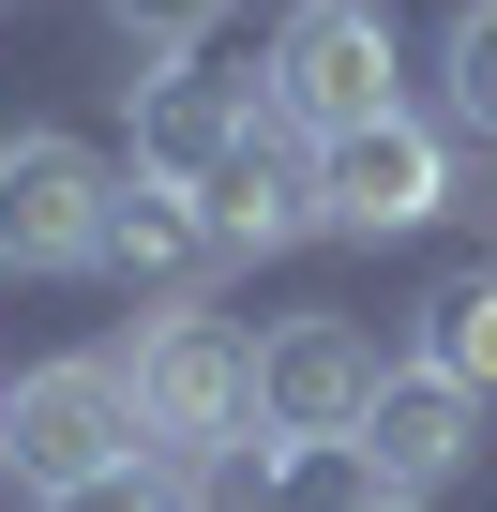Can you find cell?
<instances>
[{
	"instance_id": "ba28073f",
	"label": "cell",
	"mask_w": 497,
	"mask_h": 512,
	"mask_svg": "<svg viewBox=\"0 0 497 512\" xmlns=\"http://www.w3.org/2000/svg\"><path fill=\"white\" fill-rule=\"evenodd\" d=\"M121 106H136V181H166V196H196L241 136H257V91H241V76H196V61L121 76Z\"/></svg>"
},
{
	"instance_id": "7a4b0ae2",
	"label": "cell",
	"mask_w": 497,
	"mask_h": 512,
	"mask_svg": "<svg viewBox=\"0 0 497 512\" xmlns=\"http://www.w3.org/2000/svg\"><path fill=\"white\" fill-rule=\"evenodd\" d=\"M257 106H272L302 151H332V136L392 121V106H407V46H392V0H302V16L272 31V76H257Z\"/></svg>"
},
{
	"instance_id": "3957f363",
	"label": "cell",
	"mask_w": 497,
	"mask_h": 512,
	"mask_svg": "<svg viewBox=\"0 0 497 512\" xmlns=\"http://www.w3.org/2000/svg\"><path fill=\"white\" fill-rule=\"evenodd\" d=\"M0 467L31 497L91 482V467H136V407H121V362H31L0 392Z\"/></svg>"
},
{
	"instance_id": "52a82bcc",
	"label": "cell",
	"mask_w": 497,
	"mask_h": 512,
	"mask_svg": "<svg viewBox=\"0 0 497 512\" xmlns=\"http://www.w3.org/2000/svg\"><path fill=\"white\" fill-rule=\"evenodd\" d=\"M196 226H211V256H287V241H317V151L257 106V136L196 181Z\"/></svg>"
},
{
	"instance_id": "277c9868",
	"label": "cell",
	"mask_w": 497,
	"mask_h": 512,
	"mask_svg": "<svg viewBox=\"0 0 497 512\" xmlns=\"http://www.w3.org/2000/svg\"><path fill=\"white\" fill-rule=\"evenodd\" d=\"M106 196H121V166L106 151H76V136H0V272H91L106 256Z\"/></svg>"
},
{
	"instance_id": "9c48e42d",
	"label": "cell",
	"mask_w": 497,
	"mask_h": 512,
	"mask_svg": "<svg viewBox=\"0 0 497 512\" xmlns=\"http://www.w3.org/2000/svg\"><path fill=\"white\" fill-rule=\"evenodd\" d=\"M362 452H377V482L422 512L437 482H467V452H482V407H467L437 362H392V377H377V407H362Z\"/></svg>"
},
{
	"instance_id": "30bf717a",
	"label": "cell",
	"mask_w": 497,
	"mask_h": 512,
	"mask_svg": "<svg viewBox=\"0 0 497 512\" xmlns=\"http://www.w3.org/2000/svg\"><path fill=\"white\" fill-rule=\"evenodd\" d=\"M91 272L151 287V317H166V302H196V272H211L196 196H166V181H136V166H121V196H106V256H91Z\"/></svg>"
},
{
	"instance_id": "6da1fadb",
	"label": "cell",
	"mask_w": 497,
	"mask_h": 512,
	"mask_svg": "<svg viewBox=\"0 0 497 512\" xmlns=\"http://www.w3.org/2000/svg\"><path fill=\"white\" fill-rule=\"evenodd\" d=\"M121 407H136L151 467H196V452H226V437H257V347H241L226 317H196V302H166V317L121 347Z\"/></svg>"
},
{
	"instance_id": "8fae6325",
	"label": "cell",
	"mask_w": 497,
	"mask_h": 512,
	"mask_svg": "<svg viewBox=\"0 0 497 512\" xmlns=\"http://www.w3.org/2000/svg\"><path fill=\"white\" fill-rule=\"evenodd\" d=\"M422 362H437L467 407L497 392V256H482V272H452V287L422 302Z\"/></svg>"
},
{
	"instance_id": "4fadbf2b",
	"label": "cell",
	"mask_w": 497,
	"mask_h": 512,
	"mask_svg": "<svg viewBox=\"0 0 497 512\" xmlns=\"http://www.w3.org/2000/svg\"><path fill=\"white\" fill-rule=\"evenodd\" d=\"M437 106H452V136L497 151V0H467V16L437 31Z\"/></svg>"
},
{
	"instance_id": "7c38bea8",
	"label": "cell",
	"mask_w": 497,
	"mask_h": 512,
	"mask_svg": "<svg viewBox=\"0 0 497 512\" xmlns=\"http://www.w3.org/2000/svg\"><path fill=\"white\" fill-rule=\"evenodd\" d=\"M272 512H407V497L377 482V452H362V437H302V452L272 437Z\"/></svg>"
},
{
	"instance_id": "9a60e30c",
	"label": "cell",
	"mask_w": 497,
	"mask_h": 512,
	"mask_svg": "<svg viewBox=\"0 0 497 512\" xmlns=\"http://www.w3.org/2000/svg\"><path fill=\"white\" fill-rule=\"evenodd\" d=\"M46 512H181V482H166V467L136 452V467H91V482H61Z\"/></svg>"
},
{
	"instance_id": "5bb4252c",
	"label": "cell",
	"mask_w": 497,
	"mask_h": 512,
	"mask_svg": "<svg viewBox=\"0 0 497 512\" xmlns=\"http://www.w3.org/2000/svg\"><path fill=\"white\" fill-rule=\"evenodd\" d=\"M106 16H121V46H136V61L166 76V61H196V31L226 16V0H106Z\"/></svg>"
},
{
	"instance_id": "8992f818",
	"label": "cell",
	"mask_w": 497,
	"mask_h": 512,
	"mask_svg": "<svg viewBox=\"0 0 497 512\" xmlns=\"http://www.w3.org/2000/svg\"><path fill=\"white\" fill-rule=\"evenodd\" d=\"M377 347L347 332V317H272L257 332V437H362V407H377Z\"/></svg>"
},
{
	"instance_id": "5b68a950",
	"label": "cell",
	"mask_w": 497,
	"mask_h": 512,
	"mask_svg": "<svg viewBox=\"0 0 497 512\" xmlns=\"http://www.w3.org/2000/svg\"><path fill=\"white\" fill-rule=\"evenodd\" d=\"M422 211H452V136L437 121H362V136H332L317 151V226H347V241H407Z\"/></svg>"
}]
</instances>
